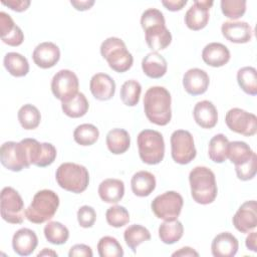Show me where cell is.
Here are the masks:
<instances>
[{"label":"cell","mask_w":257,"mask_h":257,"mask_svg":"<svg viewBox=\"0 0 257 257\" xmlns=\"http://www.w3.org/2000/svg\"><path fill=\"white\" fill-rule=\"evenodd\" d=\"M141 25L146 34L148 46L158 52L167 48L172 42V34L166 27L163 12L156 8L145 10L141 16Z\"/></svg>","instance_id":"obj_1"},{"label":"cell","mask_w":257,"mask_h":257,"mask_svg":"<svg viewBox=\"0 0 257 257\" xmlns=\"http://www.w3.org/2000/svg\"><path fill=\"white\" fill-rule=\"evenodd\" d=\"M171 93L163 86L150 87L144 96V110L147 118L157 124L166 125L172 118Z\"/></svg>","instance_id":"obj_2"},{"label":"cell","mask_w":257,"mask_h":257,"mask_svg":"<svg viewBox=\"0 0 257 257\" xmlns=\"http://www.w3.org/2000/svg\"><path fill=\"white\" fill-rule=\"evenodd\" d=\"M191 196L201 205H208L215 201L218 193L215 174L207 167H195L189 174Z\"/></svg>","instance_id":"obj_3"},{"label":"cell","mask_w":257,"mask_h":257,"mask_svg":"<svg viewBox=\"0 0 257 257\" xmlns=\"http://www.w3.org/2000/svg\"><path fill=\"white\" fill-rule=\"evenodd\" d=\"M58 206V195L51 190L44 189L33 196L31 204L25 210V217L31 223L42 224L55 215Z\"/></svg>","instance_id":"obj_4"},{"label":"cell","mask_w":257,"mask_h":257,"mask_svg":"<svg viewBox=\"0 0 257 257\" xmlns=\"http://www.w3.org/2000/svg\"><path fill=\"white\" fill-rule=\"evenodd\" d=\"M55 179L60 188L75 194L84 192L89 184L87 169L75 163L61 164L56 170Z\"/></svg>","instance_id":"obj_5"},{"label":"cell","mask_w":257,"mask_h":257,"mask_svg":"<svg viewBox=\"0 0 257 257\" xmlns=\"http://www.w3.org/2000/svg\"><path fill=\"white\" fill-rule=\"evenodd\" d=\"M100 54L108 66L119 73L127 71L134 63V57L126 49L125 43L117 37L106 38L100 45Z\"/></svg>","instance_id":"obj_6"},{"label":"cell","mask_w":257,"mask_h":257,"mask_svg":"<svg viewBox=\"0 0 257 257\" xmlns=\"http://www.w3.org/2000/svg\"><path fill=\"white\" fill-rule=\"evenodd\" d=\"M141 160L148 165L160 164L165 156V142L162 134L154 130H144L137 139Z\"/></svg>","instance_id":"obj_7"},{"label":"cell","mask_w":257,"mask_h":257,"mask_svg":"<svg viewBox=\"0 0 257 257\" xmlns=\"http://www.w3.org/2000/svg\"><path fill=\"white\" fill-rule=\"evenodd\" d=\"M0 212L2 219L10 224H21L24 220V202L12 187H4L1 191Z\"/></svg>","instance_id":"obj_8"},{"label":"cell","mask_w":257,"mask_h":257,"mask_svg":"<svg viewBox=\"0 0 257 257\" xmlns=\"http://www.w3.org/2000/svg\"><path fill=\"white\" fill-rule=\"evenodd\" d=\"M183 205V197L178 192L168 191L157 196L153 200L151 208L157 218L171 221L176 220L179 217Z\"/></svg>","instance_id":"obj_9"},{"label":"cell","mask_w":257,"mask_h":257,"mask_svg":"<svg viewBox=\"0 0 257 257\" xmlns=\"http://www.w3.org/2000/svg\"><path fill=\"white\" fill-rule=\"evenodd\" d=\"M171 155L180 165L191 163L197 155L193 136L185 130H177L171 136Z\"/></svg>","instance_id":"obj_10"},{"label":"cell","mask_w":257,"mask_h":257,"mask_svg":"<svg viewBox=\"0 0 257 257\" xmlns=\"http://www.w3.org/2000/svg\"><path fill=\"white\" fill-rule=\"evenodd\" d=\"M0 161L6 169L12 172H20L31 165L25 145L22 141L19 143H4L0 149Z\"/></svg>","instance_id":"obj_11"},{"label":"cell","mask_w":257,"mask_h":257,"mask_svg":"<svg viewBox=\"0 0 257 257\" xmlns=\"http://www.w3.org/2000/svg\"><path fill=\"white\" fill-rule=\"evenodd\" d=\"M225 122L232 132L245 137L254 136L257 132L256 115L238 107L231 108L227 111Z\"/></svg>","instance_id":"obj_12"},{"label":"cell","mask_w":257,"mask_h":257,"mask_svg":"<svg viewBox=\"0 0 257 257\" xmlns=\"http://www.w3.org/2000/svg\"><path fill=\"white\" fill-rule=\"evenodd\" d=\"M78 77L69 69L59 70L54 74L51 80V91L61 102L75 95L78 92Z\"/></svg>","instance_id":"obj_13"},{"label":"cell","mask_w":257,"mask_h":257,"mask_svg":"<svg viewBox=\"0 0 257 257\" xmlns=\"http://www.w3.org/2000/svg\"><path fill=\"white\" fill-rule=\"evenodd\" d=\"M31 165L44 168L50 166L56 159V149L50 143H39L35 139H23Z\"/></svg>","instance_id":"obj_14"},{"label":"cell","mask_w":257,"mask_h":257,"mask_svg":"<svg viewBox=\"0 0 257 257\" xmlns=\"http://www.w3.org/2000/svg\"><path fill=\"white\" fill-rule=\"evenodd\" d=\"M214 2L209 0H196L185 14V23L191 30L198 31L205 28L208 24L210 15L209 10Z\"/></svg>","instance_id":"obj_15"},{"label":"cell","mask_w":257,"mask_h":257,"mask_svg":"<svg viewBox=\"0 0 257 257\" xmlns=\"http://www.w3.org/2000/svg\"><path fill=\"white\" fill-rule=\"evenodd\" d=\"M234 227L241 233H249L257 226V203L255 200L243 203L232 219Z\"/></svg>","instance_id":"obj_16"},{"label":"cell","mask_w":257,"mask_h":257,"mask_svg":"<svg viewBox=\"0 0 257 257\" xmlns=\"http://www.w3.org/2000/svg\"><path fill=\"white\" fill-rule=\"evenodd\" d=\"M60 58L59 47L50 41L41 42L38 44L32 53L34 63L43 69L53 67Z\"/></svg>","instance_id":"obj_17"},{"label":"cell","mask_w":257,"mask_h":257,"mask_svg":"<svg viewBox=\"0 0 257 257\" xmlns=\"http://www.w3.org/2000/svg\"><path fill=\"white\" fill-rule=\"evenodd\" d=\"M222 35L233 43H247L251 40L252 27L245 21H225L221 26Z\"/></svg>","instance_id":"obj_18"},{"label":"cell","mask_w":257,"mask_h":257,"mask_svg":"<svg viewBox=\"0 0 257 257\" xmlns=\"http://www.w3.org/2000/svg\"><path fill=\"white\" fill-rule=\"evenodd\" d=\"M210 83L208 73L200 68H191L183 76V86L191 95H200L207 91Z\"/></svg>","instance_id":"obj_19"},{"label":"cell","mask_w":257,"mask_h":257,"mask_svg":"<svg viewBox=\"0 0 257 257\" xmlns=\"http://www.w3.org/2000/svg\"><path fill=\"white\" fill-rule=\"evenodd\" d=\"M38 238L34 231L28 228L17 230L12 237V248L20 256L30 255L37 247Z\"/></svg>","instance_id":"obj_20"},{"label":"cell","mask_w":257,"mask_h":257,"mask_svg":"<svg viewBox=\"0 0 257 257\" xmlns=\"http://www.w3.org/2000/svg\"><path fill=\"white\" fill-rule=\"evenodd\" d=\"M0 34L2 41L10 46H19L24 40V34L21 28L4 11L0 12Z\"/></svg>","instance_id":"obj_21"},{"label":"cell","mask_w":257,"mask_h":257,"mask_svg":"<svg viewBox=\"0 0 257 257\" xmlns=\"http://www.w3.org/2000/svg\"><path fill=\"white\" fill-rule=\"evenodd\" d=\"M89 89L98 100H108L115 92V82L106 73H96L89 81Z\"/></svg>","instance_id":"obj_22"},{"label":"cell","mask_w":257,"mask_h":257,"mask_svg":"<svg viewBox=\"0 0 257 257\" xmlns=\"http://www.w3.org/2000/svg\"><path fill=\"white\" fill-rule=\"evenodd\" d=\"M238 248L239 242L237 238L229 232L218 234L211 244L212 255L215 257H233L236 255Z\"/></svg>","instance_id":"obj_23"},{"label":"cell","mask_w":257,"mask_h":257,"mask_svg":"<svg viewBox=\"0 0 257 257\" xmlns=\"http://www.w3.org/2000/svg\"><path fill=\"white\" fill-rule=\"evenodd\" d=\"M231 54L228 47L219 42L207 44L202 51L203 61L212 67H221L228 63Z\"/></svg>","instance_id":"obj_24"},{"label":"cell","mask_w":257,"mask_h":257,"mask_svg":"<svg viewBox=\"0 0 257 257\" xmlns=\"http://www.w3.org/2000/svg\"><path fill=\"white\" fill-rule=\"evenodd\" d=\"M193 115L196 123L203 128H212L217 124L218 111L210 100H202L195 104Z\"/></svg>","instance_id":"obj_25"},{"label":"cell","mask_w":257,"mask_h":257,"mask_svg":"<svg viewBox=\"0 0 257 257\" xmlns=\"http://www.w3.org/2000/svg\"><path fill=\"white\" fill-rule=\"evenodd\" d=\"M98 195L103 202L116 204L124 195V184L118 179H105L98 186Z\"/></svg>","instance_id":"obj_26"},{"label":"cell","mask_w":257,"mask_h":257,"mask_svg":"<svg viewBox=\"0 0 257 257\" xmlns=\"http://www.w3.org/2000/svg\"><path fill=\"white\" fill-rule=\"evenodd\" d=\"M142 69L151 78H161L167 72L168 63L164 56L156 51H152L143 58Z\"/></svg>","instance_id":"obj_27"},{"label":"cell","mask_w":257,"mask_h":257,"mask_svg":"<svg viewBox=\"0 0 257 257\" xmlns=\"http://www.w3.org/2000/svg\"><path fill=\"white\" fill-rule=\"evenodd\" d=\"M133 193L138 197L150 196L156 188V178L148 171H140L134 174L131 180Z\"/></svg>","instance_id":"obj_28"},{"label":"cell","mask_w":257,"mask_h":257,"mask_svg":"<svg viewBox=\"0 0 257 257\" xmlns=\"http://www.w3.org/2000/svg\"><path fill=\"white\" fill-rule=\"evenodd\" d=\"M106 146L113 155L125 153L131 146V137L123 128H112L106 135Z\"/></svg>","instance_id":"obj_29"},{"label":"cell","mask_w":257,"mask_h":257,"mask_svg":"<svg viewBox=\"0 0 257 257\" xmlns=\"http://www.w3.org/2000/svg\"><path fill=\"white\" fill-rule=\"evenodd\" d=\"M256 154L245 142L235 141L229 143L227 159L236 166H241L248 163Z\"/></svg>","instance_id":"obj_30"},{"label":"cell","mask_w":257,"mask_h":257,"mask_svg":"<svg viewBox=\"0 0 257 257\" xmlns=\"http://www.w3.org/2000/svg\"><path fill=\"white\" fill-rule=\"evenodd\" d=\"M88 107V101L82 92H77L69 99L61 102V108L64 114L72 118L83 116L87 112Z\"/></svg>","instance_id":"obj_31"},{"label":"cell","mask_w":257,"mask_h":257,"mask_svg":"<svg viewBox=\"0 0 257 257\" xmlns=\"http://www.w3.org/2000/svg\"><path fill=\"white\" fill-rule=\"evenodd\" d=\"M3 64L6 70L15 77L25 76L29 72L28 60L18 52L6 53L3 59Z\"/></svg>","instance_id":"obj_32"},{"label":"cell","mask_w":257,"mask_h":257,"mask_svg":"<svg viewBox=\"0 0 257 257\" xmlns=\"http://www.w3.org/2000/svg\"><path fill=\"white\" fill-rule=\"evenodd\" d=\"M184 234L183 224L179 220L163 222L159 227V237L165 244H174L178 242Z\"/></svg>","instance_id":"obj_33"},{"label":"cell","mask_w":257,"mask_h":257,"mask_svg":"<svg viewBox=\"0 0 257 257\" xmlns=\"http://www.w3.org/2000/svg\"><path fill=\"white\" fill-rule=\"evenodd\" d=\"M229 140L223 135L218 134L214 136L209 142L208 156L214 163L221 164L227 160Z\"/></svg>","instance_id":"obj_34"},{"label":"cell","mask_w":257,"mask_h":257,"mask_svg":"<svg viewBox=\"0 0 257 257\" xmlns=\"http://www.w3.org/2000/svg\"><path fill=\"white\" fill-rule=\"evenodd\" d=\"M123 238H124L125 244L133 250L134 253H136L138 246H140L145 241H148L151 239V233L146 227L142 225L134 224L128 226L124 230Z\"/></svg>","instance_id":"obj_35"},{"label":"cell","mask_w":257,"mask_h":257,"mask_svg":"<svg viewBox=\"0 0 257 257\" xmlns=\"http://www.w3.org/2000/svg\"><path fill=\"white\" fill-rule=\"evenodd\" d=\"M44 236L46 240L54 245H62L69 238L68 229L57 221H50L44 227Z\"/></svg>","instance_id":"obj_36"},{"label":"cell","mask_w":257,"mask_h":257,"mask_svg":"<svg viewBox=\"0 0 257 257\" xmlns=\"http://www.w3.org/2000/svg\"><path fill=\"white\" fill-rule=\"evenodd\" d=\"M237 81L244 92L250 95L257 94V71L252 66H245L238 70Z\"/></svg>","instance_id":"obj_37"},{"label":"cell","mask_w":257,"mask_h":257,"mask_svg":"<svg viewBox=\"0 0 257 257\" xmlns=\"http://www.w3.org/2000/svg\"><path fill=\"white\" fill-rule=\"evenodd\" d=\"M18 120L24 130L36 128L41 120L40 111L33 104L27 103L22 105L17 113Z\"/></svg>","instance_id":"obj_38"},{"label":"cell","mask_w":257,"mask_h":257,"mask_svg":"<svg viewBox=\"0 0 257 257\" xmlns=\"http://www.w3.org/2000/svg\"><path fill=\"white\" fill-rule=\"evenodd\" d=\"M99 137L98 128L91 123H82L76 126L73 132L74 141L80 146H91Z\"/></svg>","instance_id":"obj_39"},{"label":"cell","mask_w":257,"mask_h":257,"mask_svg":"<svg viewBox=\"0 0 257 257\" xmlns=\"http://www.w3.org/2000/svg\"><path fill=\"white\" fill-rule=\"evenodd\" d=\"M142 85L135 79H130L123 82L120 87V99L127 106H135L140 101Z\"/></svg>","instance_id":"obj_40"},{"label":"cell","mask_w":257,"mask_h":257,"mask_svg":"<svg viewBox=\"0 0 257 257\" xmlns=\"http://www.w3.org/2000/svg\"><path fill=\"white\" fill-rule=\"evenodd\" d=\"M97 251L100 257H121L123 256V249L119 242L111 237L104 236L100 238L97 243Z\"/></svg>","instance_id":"obj_41"},{"label":"cell","mask_w":257,"mask_h":257,"mask_svg":"<svg viewBox=\"0 0 257 257\" xmlns=\"http://www.w3.org/2000/svg\"><path fill=\"white\" fill-rule=\"evenodd\" d=\"M105 219L111 227L120 228L130 222V214L123 206L114 205L106 210Z\"/></svg>","instance_id":"obj_42"},{"label":"cell","mask_w":257,"mask_h":257,"mask_svg":"<svg viewBox=\"0 0 257 257\" xmlns=\"http://www.w3.org/2000/svg\"><path fill=\"white\" fill-rule=\"evenodd\" d=\"M220 4L222 13L232 20L242 17L246 12L245 0H222Z\"/></svg>","instance_id":"obj_43"},{"label":"cell","mask_w":257,"mask_h":257,"mask_svg":"<svg viewBox=\"0 0 257 257\" xmlns=\"http://www.w3.org/2000/svg\"><path fill=\"white\" fill-rule=\"evenodd\" d=\"M96 220V213L90 206L84 205L77 211V222L82 228H90L94 225Z\"/></svg>","instance_id":"obj_44"},{"label":"cell","mask_w":257,"mask_h":257,"mask_svg":"<svg viewBox=\"0 0 257 257\" xmlns=\"http://www.w3.org/2000/svg\"><path fill=\"white\" fill-rule=\"evenodd\" d=\"M256 161L257 157L256 155L246 164L241 166H236L235 171L237 174V177L241 181H249L252 180L256 175Z\"/></svg>","instance_id":"obj_45"},{"label":"cell","mask_w":257,"mask_h":257,"mask_svg":"<svg viewBox=\"0 0 257 257\" xmlns=\"http://www.w3.org/2000/svg\"><path fill=\"white\" fill-rule=\"evenodd\" d=\"M92 255L91 248L85 244H75L68 252L69 257H92Z\"/></svg>","instance_id":"obj_46"},{"label":"cell","mask_w":257,"mask_h":257,"mask_svg":"<svg viewBox=\"0 0 257 257\" xmlns=\"http://www.w3.org/2000/svg\"><path fill=\"white\" fill-rule=\"evenodd\" d=\"M29 0H8V1H2V4L7 6L13 11L16 12H22L27 10V8L30 5Z\"/></svg>","instance_id":"obj_47"},{"label":"cell","mask_w":257,"mask_h":257,"mask_svg":"<svg viewBox=\"0 0 257 257\" xmlns=\"http://www.w3.org/2000/svg\"><path fill=\"white\" fill-rule=\"evenodd\" d=\"M162 4L170 11H180L187 4V0H163Z\"/></svg>","instance_id":"obj_48"},{"label":"cell","mask_w":257,"mask_h":257,"mask_svg":"<svg viewBox=\"0 0 257 257\" xmlns=\"http://www.w3.org/2000/svg\"><path fill=\"white\" fill-rule=\"evenodd\" d=\"M70 4L78 11H85V10H88L90 9L93 4H94V1L93 0H84V1H70Z\"/></svg>","instance_id":"obj_49"},{"label":"cell","mask_w":257,"mask_h":257,"mask_svg":"<svg viewBox=\"0 0 257 257\" xmlns=\"http://www.w3.org/2000/svg\"><path fill=\"white\" fill-rule=\"evenodd\" d=\"M173 257H176V256H181V257H190V256H196L198 257L199 256V253L197 251H195L193 248L191 247H183L181 249H179L178 251L174 252L172 254Z\"/></svg>","instance_id":"obj_50"},{"label":"cell","mask_w":257,"mask_h":257,"mask_svg":"<svg viewBox=\"0 0 257 257\" xmlns=\"http://www.w3.org/2000/svg\"><path fill=\"white\" fill-rule=\"evenodd\" d=\"M257 241V233L256 232H251L249 233V235L246 237V241H245V244H246V247L253 251V252H256L257 249H256V242Z\"/></svg>","instance_id":"obj_51"},{"label":"cell","mask_w":257,"mask_h":257,"mask_svg":"<svg viewBox=\"0 0 257 257\" xmlns=\"http://www.w3.org/2000/svg\"><path fill=\"white\" fill-rule=\"evenodd\" d=\"M37 256H38V257H40V256H57V253L54 252V251L51 250V249L44 248L43 251H41V252H39V253L37 254Z\"/></svg>","instance_id":"obj_52"}]
</instances>
